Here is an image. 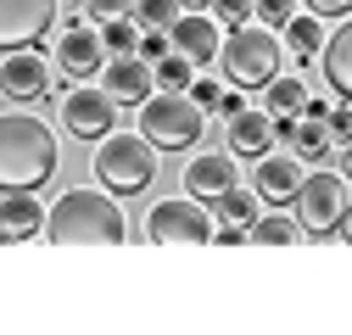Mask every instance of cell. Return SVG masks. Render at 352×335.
Wrapping results in <instances>:
<instances>
[{"label": "cell", "mask_w": 352, "mask_h": 335, "mask_svg": "<svg viewBox=\"0 0 352 335\" xmlns=\"http://www.w3.org/2000/svg\"><path fill=\"white\" fill-rule=\"evenodd\" d=\"M56 168H62L56 135L34 112L0 117V190H45Z\"/></svg>", "instance_id": "6da1fadb"}, {"label": "cell", "mask_w": 352, "mask_h": 335, "mask_svg": "<svg viewBox=\"0 0 352 335\" xmlns=\"http://www.w3.org/2000/svg\"><path fill=\"white\" fill-rule=\"evenodd\" d=\"M45 229H51V240H101V246H112V240L129 235L118 196H101V190H90V185L67 190L51 213H45Z\"/></svg>", "instance_id": "7a4b0ae2"}, {"label": "cell", "mask_w": 352, "mask_h": 335, "mask_svg": "<svg viewBox=\"0 0 352 335\" xmlns=\"http://www.w3.org/2000/svg\"><path fill=\"white\" fill-rule=\"evenodd\" d=\"M90 168L107 196H140L157 179V151L140 135H101L90 151Z\"/></svg>", "instance_id": "3957f363"}, {"label": "cell", "mask_w": 352, "mask_h": 335, "mask_svg": "<svg viewBox=\"0 0 352 335\" xmlns=\"http://www.w3.org/2000/svg\"><path fill=\"white\" fill-rule=\"evenodd\" d=\"M201 129H207V112L185 95V90H162V95H146L140 101V140L151 151H185V146H201Z\"/></svg>", "instance_id": "277c9868"}, {"label": "cell", "mask_w": 352, "mask_h": 335, "mask_svg": "<svg viewBox=\"0 0 352 335\" xmlns=\"http://www.w3.org/2000/svg\"><path fill=\"white\" fill-rule=\"evenodd\" d=\"M280 34L274 28H230V45H218V67L235 90H263L274 73H280Z\"/></svg>", "instance_id": "5b68a950"}, {"label": "cell", "mask_w": 352, "mask_h": 335, "mask_svg": "<svg viewBox=\"0 0 352 335\" xmlns=\"http://www.w3.org/2000/svg\"><path fill=\"white\" fill-rule=\"evenodd\" d=\"M296 224L307 229V235H336L341 229V213H346V179L341 174H302V185H296Z\"/></svg>", "instance_id": "8992f818"}, {"label": "cell", "mask_w": 352, "mask_h": 335, "mask_svg": "<svg viewBox=\"0 0 352 335\" xmlns=\"http://www.w3.org/2000/svg\"><path fill=\"white\" fill-rule=\"evenodd\" d=\"M146 240L207 246V240H212V213H207V201H196V196H168V201H157L151 218H146Z\"/></svg>", "instance_id": "52a82bcc"}, {"label": "cell", "mask_w": 352, "mask_h": 335, "mask_svg": "<svg viewBox=\"0 0 352 335\" xmlns=\"http://www.w3.org/2000/svg\"><path fill=\"white\" fill-rule=\"evenodd\" d=\"M56 17H62V0H0V56L34 51Z\"/></svg>", "instance_id": "ba28073f"}, {"label": "cell", "mask_w": 352, "mask_h": 335, "mask_svg": "<svg viewBox=\"0 0 352 335\" xmlns=\"http://www.w3.org/2000/svg\"><path fill=\"white\" fill-rule=\"evenodd\" d=\"M112 123H118V101L107 90H90V84L67 90V101H62V129L67 135H78V140L96 146L101 135H112Z\"/></svg>", "instance_id": "9c48e42d"}, {"label": "cell", "mask_w": 352, "mask_h": 335, "mask_svg": "<svg viewBox=\"0 0 352 335\" xmlns=\"http://www.w3.org/2000/svg\"><path fill=\"white\" fill-rule=\"evenodd\" d=\"M218 45H224V39H218V23L201 17V12H179V17L168 23V51H179L190 67H212L218 62Z\"/></svg>", "instance_id": "30bf717a"}, {"label": "cell", "mask_w": 352, "mask_h": 335, "mask_svg": "<svg viewBox=\"0 0 352 335\" xmlns=\"http://www.w3.org/2000/svg\"><path fill=\"white\" fill-rule=\"evenodd\" d=\"M296 185H302V162L296 157H269L263 151L257 162H252V196L263 201V207H291L296 201Z\"/></svg>", "instance_id": "8fae6325"}, {"label": "cell", "mask_w": 352, "mask_h": 335, "mask_svg": "<svg viewBox=\"0 0 352 335\" xmlns=\"http://www.w3.org/2000/svg\"><path fill=\"white\" fill-rule=\"evenodd\" d=\"M0 90L12 101H39L51 90V62L39 51H6V62H0Z\"/></svg>", "instance_id": "7c38bea8"}, {"label": "cell", "mask_w": 352, "mask_h": 335, "mask_svg": "<svg viewBox=\"0 0 352 335\" xmlns=\"http://www.w3.org/2000/svg\"><path fill=\"white\" fill-rule=\"evenodd\" d=\"M101 62H107V51H101V34H96V28H62V39H56V67H62L73 84L96 78Z\"/></svg>", "instance_id": "4fadbf2b"}, {"label": "cell", "mask_w": 352, "mask_h": 335, "mask_svg": "<svg viewBox=\"0 0 352 335\" xmlns=\"http://www.w3.org/2000/svg\"><path fill=\"white\" fill-rule=\"evenodd\" d=\"M230 123V157H246V162H257L263 151H274V117L263 112V106H241V112H230L224 117Z\"/></svg>", "instance_id": "5bb4252c"}, {"label": "cell", "mask_w": 352, "mask_h": 335, "mask_svg": "<svg viewBox=\"0 0 352 335\" xmlns=\"http://www.w3.org/2000/svg\"><path fill=\"white\" fill-rule=\"evenodd\" d=\"M101 90H107L112 101H135V106H140V101L151 95V62H140L135 51L101 62Z\"/></svg>", "instance_id": "9a60e30c"}, {"label": "cell", "mask_w": 352, "mask_h": 335, "mask_svg": "<svg viewBox=\"0 0 352 335\" xmlns=\"http://www.w3.org/2000/svg\"><path fill=\"white\" fill-rule=\"evenodd\" d=\"M230 185H235V157L230 151H201V157L185 162V190L196 201H212L218 190H230Z\"/></svg>", "instance_id": "2e32d148"}, {"label": "cell", "mask_w": 352, "mask_h": 335, "mask_svg": "<svg viewBox=\"0 0 352 335\" xmlns=\"http://www.w3.org/2000/svg\"><path fill=\"white\" fill-rule=\"evenodd\" d=\"M0 229L12 240H28L45 229V207H39L34 190H0Z\"/></svg>", "instance_id": "e0dca14e"}, {"label": "cell", "mask_w": 352, "mask_h": 335, "mask_svg": "<svg viewBox=\"0 0 352 335\" xmlns=\"http://www.w3.org/2000/svg\"><path fill=\"white\" fill-rule=\"evenodd\" d=\"M319 51H324V84L341 95V106H352V17L324 39Z\"/></svg>", "instance_id": "ac0fdd59"}, {"label": "cell", "mask_w": 352, "mask_h": 335, "mask_svg": "<svg viewBox=\"0 0 352 335\" xmlns=\"http://www.w3.org/2000/svg\"><path fill=\"white\" fill-rule=\"evenodd\" d=\"M207 213H212L218 224H241V229H246V224L257 218V196H246L241 185H230V190H218V196L207 201Z\"/></svg>", "instance_id": "d6986e66"}, {"label": "cell", "mask_w": 352, "mask_h": 335, "mask_svg": "<svg viewBox=\"0 0 352 335\" xmlns=\"http://www.w3.org/2000/svg\"><path fill=\"white\" fill-rule=\"evenodd\" d=\"M285 45H291L296 67H307V62L319 56V45H324V34H319V17H296V12H291V23H285Z\"/></svg>", "instance_id": "ffe728a7"}, {"label": "cell", "mask_w": 352, "mask_h": 335, "mask_svg": "<svg viewBox=\"0 0 352 335\" xmlns=\"http://www.w3.org/2000/svg\"><path fill=\"white\" fill-rule=\"evenodd\" d=\"M246 240H263V246H291L296 240V224L280 213V207H269V213H257L246 224Z\"/></svg>", "instance_id": "44dd1931"}, {"label": "cell", "mask_w": 352, "mask_h": 335, "mask_svg": "<svg viewBox=\"0 0 352 335\" xmlns=\"http://www.w3.org/2000/svg\"><path fill=\"white\" fill-rule=\"evenodd\" d=\"M302 101H307V90H302V78H291V73H274L269 84H263V106L269 112H302Z\"/></svg>", "instance_id": "7402d4cb"}, {"label": "cell", "mask_w": 352, "mask_h": 335, "mask_svg": "<svg viewBox=\"0 0 352 335\" xmlns=\"http://www.w3.org/2000/svg\"><path fill=\"white\" fill-rule=\"evenodd\" d=\"M190 78H196V67H190L179 51L157 56V67H151V84H162V90H190Z\"/></svg>", "instance_id": "603a6c76"}, {"label": "cell", "mask_w": 352, "mask_h": 335, "mask_svg": "<svg viewBox=\"0 0 352 335\" xmlns=\"http://www.w3.org/2000/svg\"><path fill=\"white\" fill-rule=\"evenodd\" d=\"M135 17H107L101 23V51L107 56H129V51H135Z\"/></svg>", "instance_id": "cb8c5ba5"}, {"label": "cell", "mask_w": 352, "mask_h": 335, "mask_svg": "<svg viewBox=\"0 0 352 335\" xmlns=\"http://www.w3.org/2000/svg\"><path fill=\"white\" fill-rule=\"evenodd\" d=\"M179 12H185L179 0H135V12H129V17H140V28H168Z\"/></svg>", "instance_id": "d4e9b609"}, {"label": "cell", "mask_w": 352, "mask_h": 335, "mask_svg": "<svg viewBox=\"0 0 352 335\" xmlns=\"http://www.w3.org/2000/svg\"><path fill=\"white\" fill-rule=\"evenodd\" d=\"M291 146H296L302 157H314V162H319V157L330 151V135H324V123L307 117V123H296V140H291Z\"/></svg>", "instance_id": "484cf974"}, {"label": "cell", "mask_w": 352, "mask_h": 335, "mask_svg": "<svg viewBox=\"0 0 352 335\" xmlns=\"http://www.w3.org/2000/svg\"><path fill=\"white\" fill-rule=\"evenodd\" d=\"M212 6V23H230V28H241L246 17H252V6L257 0H207Z\"/></svg>", "instance_id": "4316f807"}, {"label": "cell", "mask_w": 352, "mask_h": 335, "mask_svg": "<svg viewBox=\"0 0 352 335\" xmlns=\"http://www.w3.org/2000/svg\"><path fill=\"white\" fill-rule=\"evenodd\" d=\"M291 12H296V0H257V6H252V17H263V23L274 28V34L291 23Z\"/></svg>", "instance_id": "83f0119b"}, {"label": "cell", "mask_w": 352, "mask_h": 335, "mask_svg": "<svg viewBox=\"0 0 352 335\" xmlns=\"http://www.w3.org/2000/svg\"><path fill=\"white\" fill-rule=\"evenodd\" d=\"M324 135H330L336 146H352V106H330V112H324Z\"/></svg>", "instance_id": "f1b7e54d"}, {"label": "cell", "mask_w": 352, "mask_h": 335, "mask_svg": "<svg viewBox=\"0 0 352 335\" xmlns=\"http://www.w3.org/2000/svg\"><path fill=\"white\" fill-rule=\"evenodd\" d=\"M135 56H140V62H157V56H168V28H146V34L135 39Z\"/></svg>", "instance_id": "f546056e"}, {"label": "cell", "mask_w": 352, "mask_h": 335, "mask_svg": "<svg viewBox=\"0 0 352 335\" xmlns=\"http://www.w3.org/2000/svg\"><path fill=\"white\" fill-rule=\"evenodd\" d=\"M135 12V0H84V17H96V23H107V17H129Z\"/></svg>", "instance_id": "4dcf8cb0"}, {"label": "cell", "mask_w": 352, "mask_h": 335, "mask_svg": "<svg viewBox=\"0 0 352 335\" xmlns=\"http://www.w3.org/2000/svg\"><path fill=\"white\" fill-rule=\"evenodd\" d=\"M218 95H224V84H218V78H190V101H196L201 112H212Z\"/></svg>", "instance_id": "1f68e13d"}, {"label": "cell", "mask_w": 352, "mask_h": 335, "mask_svg": "<svg viewBox=\"0 0 352 335\" xmlns=\"http://www.w3.org/2000/svg\"><path fill=\"white\" fill-rule=\"evenodd\" d=\"M307 17H352V0H302Z\"/></svg>", "instance_id": "d6a6232c"}, {"label": "cell", "mask_w": 352, "mask_h": 335, "mask_svg": "<svg viewBox=\"0 0 352 335\" xmlns=\"http://www.w3.org/2000/svg\"><path fill=\"white\" fill-rule=\"evenodd\" d=\"M241 106H246V101H241L235 90H224V95H218V106H212V112H224V117H230V112H241Z\"/></svg>", "instance_id": "836d02e7"}, {"label": "cell", "mask_w": 352, "mask_h": 335, "mask_svg": "<svg viewBox=\"0 0 352 335\" xmlns=\"http://www.w3.org/2000/svg\"><path fill=\"white\" fill-rule=\"evenodd\" d=\"M341 229L352 235V196H346V213H341Z\"/></svg>", "instance_id": "e575fe53"}, {"label": "cell", "mask_w": 352, "mask_h": 335, "mask_svg": "<svg viewBox=\"0 0 352 335\" xmlns=\"http://www.w3.org/2000/svg\"><path fill=\"white\" fill-rule=\"evenodd\" d=\"M179 6H185V12H201V6H207V0H179Z\"/></svg>", "instance_id": "d590c367"}, {"label": "cell", "mask_w": 352, "mask_h": 335, "mask_svg": "<svg viewBox=\"0 0 352 335\" xmlns=\"http://www.w3.org/2000/svg\"><path fill=\"white\" fill-rule=\"evenodd\" d=\"M341 151H346V179H352V146H341Z\"/></svg>", "instance_id": "8d00e7d4"}, {"label": "cell", "mask_w": 352, "mask_h": 335, "mask_svg": "<svg viewBox=\"0 0 352 335\" xmlns=\"http://www.w3.org/2000/svg\"><path fill=\"white\" fill-rule=\"evenodd\" d=\"M6 240H12V235H6V229H0V246H6Z\"/></svg>", "instance_id": "74e56055"}]
</instances>
